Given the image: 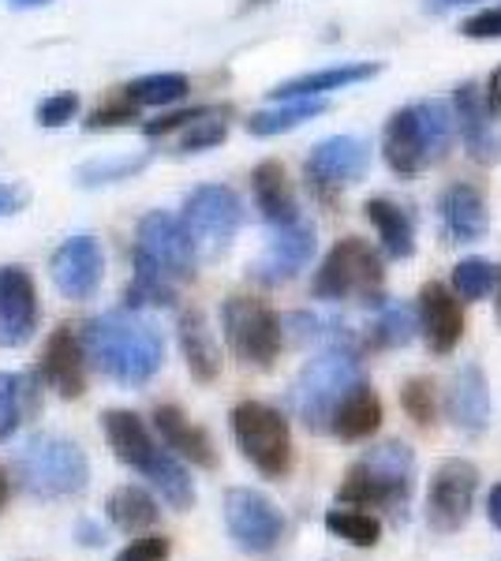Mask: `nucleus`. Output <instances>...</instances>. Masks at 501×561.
Returning <instances> with one entry per match:
<instances>
[{"label":"nucleus","mask_w":501,"mask_h":561,"mask_svg":"<svg viewBox=\"0 0 501 561\" xmlns=\"http://www.w3.org/2000/svg\"><path fill=\"white\" fill-rule=\"evenodd\" d=\"M326 113L322 98H299V102H277V108H262V113L248 116V131L259 135V139H270V135H285L299 128V124L315 121V116Z\"/></svg>","instance_id":"nucleus-31"},{"label":"nucleus","mask_w":501,"mask_h":561,"mask_svg":"<svg viewBox=\"0 0 501 561\" xmlns=\"http://www.w3.org/2000/svg\"><path fill=\"white\" fill-rule=\"evenodd\" d=\"M494 280H498V270L490 266L487 259H460L457 266H453V293H457V300H468V304L487 300Z\"/></svg>","instance_id":"nucleus-38"},{"label":"nucleus","mask_w":501,"mask_h":561,"mask_svg":"<svg viewBox=\"0 0 501 561\" xmlns=\"http://www.w3.org/2000/svg\"><path fill=\"white\" fill-rule=\"evenodd\" d=\"M479 94H482V105H487V113L498 121V116H501V68L490 71L487 90H479Z\"/></svg>","instance_id":"nucleus-47"},{"label":"nucleus","mask_w":501,"mask_h":561,"mask_svg":"<svg viewBox=\"0 0 501 561\" xmlns=\"http://www.w3.org/2000/svg\"><path fill=\"white\" fill-rule=\"evenodd\" d=\"M415 330H419V314H415V307H408V304H389L386 311H382V319L375 322V337H378V345H386V348L408 345V341L415 337Z\"/></svg>","instance_id":"nucleus-39"},{"label":"nucleus","mask_w":501,"mask_h":561,"mask_svg":"<svg viewBox=\"0 0 501 561\" xmlns=\"http://www.w3.org/2000/svg\"><path fill=\"white\" fill-rule=\"evenodd\" d=\"M453 121H457V131L471 161L490 165V161L501 158V131L494 116L487 113V105H482V94L471 83L457 87V94H453Z\"/></svg>","instance_id":"nucleus-19"},{"label":"nucleus","mask_w":501,"mask_h":561,"mask_svg":"<svg viewBox=\"0 0 501 561\" xmlns=\"http://www.w3.org/2000/svg\"><path fill=\"white\" fill-rule=\"evenodd\" d=\"M172 296H177V285H172V280L135 266L132 280H127V293H124V307L127 311H143V307H169Z\"/></svg>","instance_id":"nucleus-37"},{"label":"nucleus","mask_w":501,"mask_h":561,"mask_svg":"<svg viewBox=\"0 0 501 561\" xmlns=\"http://www.w3.org/2000/svg\"><path fill=\"white\" fill-rule=\"evenodd\" d=\"M315 225L311 221H293V225H277L273 229V240L266 243L259 259L251 262V277L266 288L288 285L293 277H299V270L311 262L315 255Z\"/></svg>","instance_id":"nucleus-15"},{"label":"nucleus","mask_w":501,"mask_h":561,"mask_svg":"<svg viewBox=\"0 0 501 561\" xmlns=\"http://www.w3.org/2000/svg\"><path fill=\"white\" fill-rule=\"evenodd\" d=\"M229 420L236 446L254 465V472H262L266 479H285L293 472V427H288V420L273 404L243 401L236 404Z\"/></svg>","instance_id":"nucleus-6"},{"label":"nucleus","mask_w":501,"mask_h":561,"mask_svg":"<svg viewBox=\"0 0 501 561\" xmlns=\"http://www.w3.org/2000/svg\"><path fill=\"white\" fill-rule=\"evenodd\" d=\"M498 319H501V285H498Z\"/></svg>","instance_id":"nucleus-53"},{"label":"nucleus","mask_w":501,"mask_h":561,"mask_svg":"<svg viewBox=\"0 0 501 561\" xmlns=\"http://www.w3.org/2000/svg\"><path fill=\"white\" fill-rule=\"evenodd\" d=\"M34 382H38V375H12V370H0V442H8L15 431H20Z\"/></svg>","instance_id":"nucleus-34"},{"label":"nucleus","mask_w":501,"mask_h":561,"mask_svg":"<svg viewBox=\"0 0 501 561\" xmlns=\"http://www.w3.org/2000/svg\"><path fill=\"white\" fill-rule=\"evenodd\" d=\"M487 517L490 524L501 531V483L498 486H490V494H487Z\"/></svg>","instance_id":"nucleus-49"},{"label":"nucleus","mask_w":501,"mask_h":561,"mask_svg":"<svg viewBox=\"0 0 501 561\" xmlns=\"http://www.w3.org/2000/svg\"><path fill=\"white\" fill-rule=\"evenodd\" d=\"M23 203H26V192L20 184H4L0 180V217H12V214H20L23 210Z\"/></svg>","instance_id":"nucleus-46"},{"label":"nucleus","mask_w":501,"mask_h":561,"mask_svg":"<svg viewBox=\"0 0 501 561\" xmlns=\"http://www.w3.org/2000/svg\"><path fill=\"white\" fill-rule=\"evenodd\" d=\"M87 348L71 325L49 333L42 348V364H38V382H45L60 401H79L87 389Z\"/></svg>","instance_id":"nucleus-16"},{"label":"nucleus","mask_w":501,"mask_h":561,"mask_svg":"<svg viewBox=\"0 0 501 561\" xmlns=\"http://www.w3.org/2000/svg\"><path fill=\"white\" fill-rule=\"evenodd\" d=\"M135 113H139V105H132L127 98L121 94L116 102H105L102 108H94L87 121V131H102V128H121V124L135 121Z\"/></svg>","instance_id":"nucleus-43"},{"label":"nucleus","mask_w":501,"mask_h":561,"mask_svg":"<svg viewBox=\"0 0 501 561\" xmlns=\"http://www.w3.org/2000/svg\"><path fill=\"white\" fill-rule=\"evenodd\" d=\"M378 427H382V397L375 393V386H367L363 378L337 401V409L330 412V423H326V431L341 442H363Z\"/></svg>","instance_id":"nucleus-22"},{"label":"nucleus","mask_w":501,"mask_h":561,"mask_svg":"<svg viewBox=\"0 0 501 561\" xmlns=\"http://www.w3.org/2000/svg\"><path fill=\"white\" fill-rule=\"evenodd\" d=\"M177 337H180V352L187 359V370L195 382H214L221 375V348H217L214 333L206 325L203 311H184L180 314L177 325Z\"/></svg>","instance_id":"nucleus-27"},{"label":"nucleus","mask_w":501,"mask_h":561,"mask_svg":"<svg viewBox=\"0 0 501 561\" xmlns=\"http://www.w3.org/2000/svg\"><path fill=\"white\" fill-rule=\"evenodd\" d=\"M8 4H15V8H42V4H49V0H8Z\"/></svg>","instance_id":"nucleus-51"},{"label":"nucleus","mask_w":501,"mask_h":561,"mask_svg":"<svg viewBox=\"0 0 501 561\" xmlns=\"http://www.w3.org/2000/svg\"><path fill=\"white\" fill-rule=\"evenodd\" d=\"M382 285H386V270H382L378 251L371 243H363L360 237H344L322 259L311 293L318 300H330V304H344V300L378 304Z\"/></svg>","instance_id":"nucleus-5"},{"label":"nucleus","mask_w":501,"mask_h":561,"mask_svg":"<svg viewBox=\"0 0 501 561\" xmlns=\"http://www.w3.org/2000/svg\"><path fill=\"white\" fill-rule=\"evenodd\" d=\"M187 76H180V71H153V76H143L135 79V83H127L121 94L127 98L132 105H150V108H166V105H177L187 98Z\"/></svg>","instance_id":"nucleus-32"},{"label":"nucleus","mask_w":501,"mask_h":561,"mask_svg":"<svg viewBox=\"0 0 501 561\" xmlns=\"http://www.w3.org/2000/svg\"><path fill=\"white\" fill-rule=\"evenodd\" d=\"M87 359L113 378L116 386L139 389L147 386L166 364V341L158 325L143 319L139 311H105L87 322L83 330Z\"/></svg>","instance_id":"nucleus-1"},{"label":"nucleus","mask_w":501,"mask_h":561,"mask_svg":"<svg viewBox=\"0 0 501 561\" xmlns=\"http://www.w3.org/2000/svg\"><path fill=\"white\" fill-rule=\"evenodd\" d=\"M153 431H158L161 446H166L169 454H177L180 460H187V465H195V468H217L214 438H209L198 423H191L184 409H177V404H158V409H153Z\"/></svg>","instance_id":"nucleus-20"},{"label":"nucleus","mask_w":501,"mask_h":561,"mask_svg":"<svg viewBox=\"0 0 501 561\" xmlns=\"http://www.w3.org/2000/svg\"><path fill=\"white\" fill-rule=\"evenodd\" d=\"M169 554H172V542L166 536L143 531V536L127 542V547L116 558H121V561H169Z\"/></svg>","instance_id":"nucleus-42"},{"label":"nucleus","mask_w":501,"mask_h":561,"mask_svg":"<svg viewBox=\"0 0 501 561\" xmlns=\"http://www.w3.org/2000/svg\"><path fill=\"white\" fill-rule=\"evenodd\" d=\"M363 217L378 229V240L386 255L412 259L415 255V217L405 206L389 203V198H367L363 203Z\"/></svg>","instance_id":"nucleus-28"},{"label":"nucleus","mask_w":501,"mask_h":561,"mask_svg":"<svg viewBox=\"0 0 501 561\" xmlns=\"http://www.w3.org/2000/svg\"><path fill=\"white\" fill-rule=\"evenodd\" d=\"M382 71V65H337V68H322V71H307V76H296L288 83H277L270 90V102H299V98H326L333 90L355 87V83H367Z\"/></svg>","instance_id":"nucleus-23"},{"label":"nucleus","mask_w":501,"mask_h":561,"mask_svg":"<svg viewBox=\"0 0 501 561\" xmlns=\"http://www.w3.org/2000/svg\"><path fill=\"white\" fill-rule=\"evenodd\" d=\"M225 528L243 554H270L285 536V517L262 491L232 486L225 494Z\"/></svg>","instance_id":"nucleus-12"},{"label":"nucleus","mask_w":501,"mask_h":561,"mask_svg":"<svg viewBox=\"0 0 501 561\" xmlns=\"http://www.w3.org/2000/svg\"><path fill=\"white\" fill-rule=\"evenodd\" d=\"M251 192H254V206L266 217V225H293L299 221V203L293 195V184L285 176V165L281 161H262L251 173Z\"/></svg>","instance_id":"nucleus-26"},{"label":"nucleus","mask_w":501,"mask_h":561,"mask_svg":"<svg viewBox=\"0 0 501 561\" xmlns=\"http://www.w3.org/2000/svg\"><path fill=\"white\" fill-rule=\"evenodd\" d=\"M49 274H53V285L64 300L71 304H83L90 296L102 288V277H105V251L102 243L94 237H71L64 240L57 251H53V262H49Z\"/></svg>","instance_id":"nucleus-14"},{"label":"nucleus","mask_w":501,"mask_h":561,"mask_svg":"<svg viewBox=\"0 0 501 561\" xmlns=\"http://www.w3.org/2000/svg\"><path fill=\"white\" fill-rule=\"evenodd\" d=\"M445 415L449 423L457 427L460 434H482L490 423V389H487V378L476 364L460 367L453 375L449 389H445Z\"/></svg>","instance_id":"nucleus-21"},{"label":"nucleus","mask_w":501,"mask_h":561,"mask_svg":"<svg viewBox=\"0 0 501 561\" xmlns=\"http://www.w3.org/2000/svg\"><path fill=\"white\" fill-rule=\"evenodd\" d=\"M371 165V147L360 139V135H333V139H322L307 158L304 173H307V187L318 198H333L341 187H352L367 176Z\"/></svg>","instance_id":"nucleus-13"},{"label":"nucleus","mask_w":501,"mask_h":561,"mask_svg":"<svg viewBox=\"0 0 501 561\" xmlns=\"http://www.w3.org/2000/svg\"><path fill=\"white\" fill-rule=\"evenodd\" d=\"M8 497H12V479H8V472L0 468V513H4Z\"/></svg>","instance_id":"nucleus-50"},{"label":"nucleus","mask_w":501,"mask_h":561,"mask_svg":"<svg viewBox=\"0 0 501 561\" xmlns=\"http://www.w3.org/2000/svg\"><path fill=\"white\" fill-rule=\"evenodd\" d=\"M442 229L453 243H476L487 232V203H482L479 187L453 184L439 198Z\"/></svg>","instance_id":"nucleus-25"},{"label":"nucleus","mask_w":501,"mask_h":561,"mask_svg":"<svg viewBox=\"0 0 501 561\" xmlns=\"http://www.w3.org/2000/svg\"><path fill=\"white\" fill-rule=\"evenodd\" d=\"M79 94L76 90H60V94H49L45 102L38 105V124L42 128H64L79 116Z\"/></svg>","instance_id":"nucleus-41"},{"label":"nucleus","mask_w":501,"mask_h":561,"mask_svg":"<svg viewBox=\"0 0 501 561\" xmlns=\"http://www.w3.org/2000/svg\"><path fill=\"white\" fill-rule=\"evenodd\" d=\"M479 494V468L464 457H449L434 468L426 486V524L439 536H453L471 517V505Z\"/></svg>","instance_id":"nucleus-11"},{"label":"nucleus","mask_w":501,"mask_h":561,"mask_svg":"<svg viewBox=\"0 0 501 561\" xmlns=\"http://www.w3.org/2000/svg\"><path fill=\"white\" fill-rule=\"evenodd\" d=\"M251 4H266V0H251Z\"/></svg>","instance_id":"nucleus-54"},{"label":"nucleus","mask_w":501,"mask_h":561,"mask_svg":"<svg viewBox=\"0 0 501 561\" xmlns=\"http://www.w3.org/2000/svg\"><path fill=\"white\" fill-rule=\"evenodd\" d=\"M147 165H150V153H135V158H102V161H90V165H79L76 180H79V187H102V184H116V180L139 176Z\"/></svg>","instance_id":"nucleus-35"},{"label":"nucleus","mask_w":501,"mask_h":561,"mask_svg":"<svg viewBox=\"0 0 501 561\" xmlns=\"http://www.w3.org/2000/svg\"><path fill=\"white\" fill-rule=\"evenodd\" d=\"M15 479L23 483L26 494L42 497V502L76 497L90 483V460L76 438L38 431L15 454Z\"/></svg>","instance_id":"nucleus-4"},{"label":"nucleus","mask_w":501,"mask_h":561,"mask_svg":"<svg viewBox=\"0 0 501 561\" xmlns=\"http://www.w3.org/2000/svg\"><path fill=\"white\" fill-rule=\"evenodd\" d=\"M240 221H243V203L229 184L195 187V192L184 198V210H180V225L187 229L198 259L221 255L236 232H240Z\"/></svg>","instance_id":"nucleus-10"},{"label":"nucleus","mask_w":501,"mask_h":561,"mask_svg":"<svg viewBox=\"0 0 501 561\" xmlns=\"http://www.w3.org/2000/svg\"><path fill=\"white\" fill-rule=\"evenodd\" d=\"M453 4H468V0H434V8H439V12H442V8H453Z\"/></svg>","instance_id":"nucleus-52"},{"label":"nucleus","mask_w":501,"mask_h":561,"mask_svg":"<svg viewBox=\"0 0 501 561\" xmlns=\"http://www.w3.org/2000/svg\"><path fill=\"white\" fill-rule=\"evenodd\" d=\"M225 135H229V121H225V113H217V108H203V113H198L195 121L184 128V135L177 139V150L180 153L214 150L225 142Z\"/></svg>","instance_id":"nucleus-36"},{"label":"nucleus","mask_w":501,"mask_h":561,"mask_svg":"<svg viewBox=\"0 0 501 561\" xmlns=\"http://www.w3.org/2000/svg\"><path fill=\"white\" fill-rule=\"evenodd\" d=\"M415 314H419V330H423V337H426V348H431L434 356H449V352L460 345L464 311H460L457 293L445 288L442 280H426V285L419 288Z\"/></svg>","instance_id":"nucleus-18"},{"label":"nucleus","mask_w":501,"mask_h":561,"mask_svg":"<svg viewBox=\"0 0 501 561\" xmlns=\"http://www.w3.org/2000/svg\"><path fill=\"white\" fill-rule=\"evenodd\" d=\"M460 34L464 38H476V42H490V38H501V4L498 8H487V12H476L460 23Z\"/></svg>","instance_id":"nucleus-44"},{"label":"nucleus","mask_w":501,"mask_h":561,"mask_svg":"<svg viewBox=\"0 0 501 561\" xmlns=\"http://www.w3.org/2000/svg\"><path fill=\"white\" fill-rule=\"evenodd\" d=\"M382 158H386V165L394 169L397 176H415L426 169L423 135L415 128L412 105L397 108L386 121V128H382Z\"/></svg>","instance_id":"nucleus-24"},{"label":"nucleus","mask_w":501,"mask_h":561,"mask_svg":"<svg viewBox=\"0 0 501 561\" xmlns=\"http://www.w3.org/2000/svg\"><path fill=\"white\" fill-rule=\"evenodd\" d=\"M415 486V454L408 442H378L349 468L337 486V505L352 510H382L389 517H405Z\"/></svg>","instance_id":"nucleus-3"},{"label":"nucleus","mask_w":501,"mask_h":561,"mask_svg":"<svg viewBox=\"0 0 501 561\" xmlns=\"http://www.w3.org/2000/svg\"><path fill=\"white\" fill-rule=\"evenodd\" d=\"M105 517H109L113 528L127 531V536H143V531H150L153 524H158L161 510H158V502H153V494L147 491V486L124 483V486H116V491L109 494Z\"/></svg>","instance_id":"nucleus-29"},{"label":"nucleus","mask_w":501,"mask_h":561,"mask_svg":"<svg viewBox=\"0 0 501 561\" xmlns=\"http://www.w3.org/2000/svg\"><path fill=\"white\" fill-rule=\"evenodd\" d=\"M400 404L405 412L415 420V427H434V415H439V404H434V382L423 375L408 378L405 389H400Z\"/></svg>","instance_id":"nucleus-40"},{"label":"nucleus","mask_w":501,"mask_h":561,"mask_svg":"<svg viewBox=\"0 0 501 561\" xmlns=\"http://www.w3.org/2000/svg\"><path fill=\"white\" fill-rule=\"evenodd\" d=\"M113 561H121V558H113Z\"/></svg>","instance_id":"nucleus-55"},{"label":"nucleus","mask_w":501,"mask_h":561,"mask_svg":"<svg viewBox=\"0 0 501 561\" xmlns=\"http://www.w3.org/2000/svg\"><path fill=\"white\" fill-rule=\"evenodd\" d=\"M132 262L177 285V280L195 277L198 251H195V243H191L187 229L180 225L177 214L150 210V214L139 217V225H135Z\"/></svg>","instance_id":"nucleus-8"},{"label":"nucleus","mask_w":501,"mask_h":561,"mask_svg":"<svg viewBox=\"0 0 501 561\" xmlns=\"http://www.w3.org/2000/svg\"><path fill=\"white\" fill-rule=\"evenodd\" d=\"M102 431H105V442H109V449H113V457L147 479L172 510L187 513L191 505H195V479H191V472L184 468V460L177 454H169V449L153 438L150 427L143 423V415H135L127 409H109L102 412Z\"/></svg>","instance_id":"nucleus-2"},{"label":"nucleus","mask_w":501,"mask_h":561,"mask_svg":"<svg viewBox=\"0 0 501 561\" xmlns=\"http://www.w3.org/2000/svg\"><path fill=\"white\" fill-rule=\"evenodd\" d=\"M221 330L236 356L259 370L273 367V359L281 356V345H285V325H281L270 304L254 300V296H229L221 304Z\"/></svg>","instance_id":"nucleus-9"},{"label":"nucleus","mask_w":501,"mask_h":561,"mask_svg":"<svg viewBox=\"0 0 501 561\" xmlns=\"http://www.w3.org/2000/svg\"><path fill=\"white\" fill-rule=\"evenodd\" d=\"M206 105H198V108H180V113H166V116H158V121H147L143 124V135H150V139H161V135H172V131H180V128H187L191 121H195L198 113H203Z\"/></svg>","instance_id":"nucleus-45"},{"label":"nucleus","mask_w":501,"mask_h":561,"mask_svg":"<svg viewBox=\"0 0 501 561\" xmlns=\"http://www.w3.org/2000/svg\"><path fill=\"white\" fill-rule=\"evenodd\" d=\"M415 113V128L423 135V150H426V165H439L445 161V153L453 147V135H457V121H453V105L442 98H426V102L412 105Z\"/></svg>","instance_id":"nucleus-30"},{"label":"nucleus","mask_w":501,"mask_h":561,"mask_svg":"<svg viewBox=\"0 0 501 561\" xmlns=\"http://www.w3.org/2000/svg\"><path fill=\"white\" fill-rule=\"evenodd\" d=\"M355 382H360V356H355L352 348L322 352V356L299 370V378L293 386V404H296L299 420L311 431H326L337 401H341Z\"/></svg>","instance_id":"nucleus-7"},{"label":"nucleus","mask_w":501,"mask_h":561,"mask_svg":"<svg viewBox=\"0 0 501 561\" xmlns=\"http://www.w3.org/2000/svg\"><path fill=\"white\" fill-rule=\"evenodd\" d=\"M76 542H79V547H102L105 528H102V524H94V520H79L76 524Z\"/></svg>","instance_id":"nucleus-48"},{"label":"nucleus","mask_w":501,"mask_h":561,"mask_svg":"<svg viewBox=\"0 0 501 561\" xmlns=\"http://www.w3.org/2000/svg\"><path fill=\"white\" fill-rule=\"evenodd\" d=\"M38 330V288L23 266H0V348H20Z\"/></svg>","instance_id":"nucleus-17"},{"label":"nucleus","mask_w":501,"mask_h":561,"mask_svg":"<svg viewBox=\"0 0 501 561\" xmlns=\"http://www.w3.org/2000/svg\"><path fill=\"white\" fill-rule=\"evenodd\" d=\"M326 531L352 542V547H360V550H371V547H378V539H382V520L367 510L337 505V510L326 513Z\"/></svg>","instance_id":"nucleus-33"}]
</instances>
